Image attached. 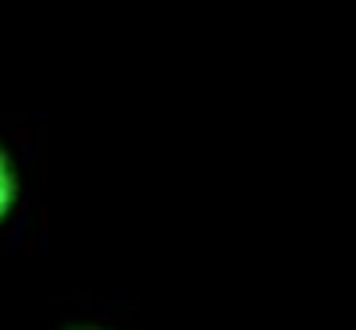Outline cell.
Wrapping results in <instances>:
<instances>
[{
	"instance_id": "cell-1",
	"label": "cell",
	"mask_w": 356,
	"mask_h": 330,
	"mask_svg": "<svg viewBox=\"0 0 356 330\" xmlns=\"http://www.w3.org/2000/svg\"><path fill=\"white\" fill-rule=\"evenodd\" d=\"M18 202H22V171L8 142L0 139V227L15 217Z\"/></svg>"
},
{
	"instance_id": "cell-2",
	"label": "cell",
	"mask_w": 356,
	"mask_h": 330,
	"mask_svg": "<svg viewBox=\"0 0 356 330\" xmlns=\"http://www.w3.org/2000/svg\"><path fill=\"white\" fill-rule=\"evenodd\" d=\"M68 330H118V327H104V323H75Z\"/></svg>"
}]
</instances>
